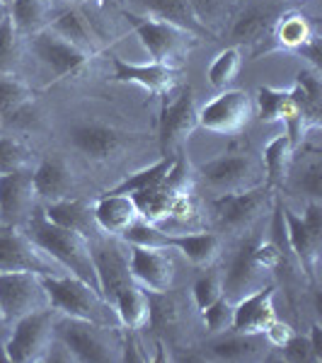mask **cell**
Masks as SVG:
<instances>
[{
	"label": "cell",
	"instance_id": "cell-10",
	"mask_svg": "<svg viewBox=\"0 0 322 363\" xmlns=\"http://www.w3.org/2000/svg\"><path fill=\"white\" fill-rule=\"evenodd\" d=\"M0 306L10 322H17L37 310L51 308L42 277L32 272H0Z\"/></svg>",
	"mask_w": 322,
	"mask_h": 363
},
{
	"label": "cell",
	"instance_id": "cell-26",
	"mask_svg": "<svg viewBox=\"0 0 322 363\" xmlns=\"http://www.w3.org/2000/svg\"><path fill=\"white\" fill-rule=\"evenodd\" d=\"M49 29H54L58 37H63L68 44H73L78 51H83L85 56H97L99 54V39L95 34V29L90 27L87 17L80 10L70 8L63 15H58L54 22L49 25Z\"/></svg>",
	"mask_w": 322,
	"mask_h": 363
},
{
	"label": "cell",
	"instance_id": "cell-23",
	"mask_svg": "<svg viewBox=\"0 0 322 363\" xmlns=\"http://www.w3.org/2000/svg\"><path fill=\"white\" fill-rule=\"evenodd\" d=\"M92 211H95V220H97L99 230L107 233V235H116V238H119L133 220L140 218L138 206L131 194H112V191H107V194L92 206Z\"/></svg>",
	"mask_w": 322,
	"mask_h": 363
},
{
	"label": "cell",
	"instance_id": "cell-42",
	"mask_svg": "<svg viewBox=\"0 0 322 363\" xmlns=\"http://www.w3.org/2000/svg\"><path fill=\"white\" fill-rule=\"evenodd\" d=\"M204 325L211 335H226L233 327V303L226 298H218L216 303H211L206 310H201Z\"/></svg>",
	"mask_w": 322,
	"mask_h": 363
},
{
	"label": "cell",
	"instance_id": "cell-40",
	"mask_svg": "<svg viewBox=\"0 0 322 363\" xmlns=\"http://www.w3.org/2000/svg\"><path fill=\"white\" fill-rule=\"evenodd\" d=\"M191 296H194V303L199 310H206L211 303L223 298V274L209 272V274H204V277H199L194 289H191Z\"/></svg>",
	"mask_w": 322,
	"mask_h": 363
},
{
	"label": "cell",
	"instance_id": "cell-29",
	"mask_svg": "<svg viewBox=\"0 0 322 363\" xmlns=\"http://www.w3.org/2000/svg\"><path fill=\"white\" fill-rule=\"evenodd\" d=\"M112 306L116 310L119 325L131 332L143 330L150 322V296H148V291H143L138 284H131V286H126V289H121L119 294H116Z\"/></svg>",
	"mask_w": 322,
	"mask_h": 363
},
{
	"label": "cell",
	"instance_id": "cell-41",
	"mask_svg": "<svg viewBox=\"0 0 322 363\" xmlns=\"http://www.w3.org/2000/svg\"><path fill=\"white\" fill-rule=\"evenodd\" d=\"M294 186L298 191H303L310 201H320L322 196V162L318 157L303 165V169H298L294 177Z\"/></svg>",
	"mask_w": 322,
	"mask_h": 363
},
{
	"label": "cell",
	"instance_id": "cell-8",
	"mask_svg": "<svg viewBox=\"0 0 322 363\" xmlns=\"http://www.w3.org/2000/svg\"><path fill=\"white\" fill-rule=\"evenodd\" d=\"M274 189L269 186H252V189L221 194L213 201V213L218 225L228 233H245L250 230L260 216L274 203Z\"/></svg>",
	"mask_w": 322,
	"mask_h": 363
},
{
	"label": "cell",
	"instance_id": "cell-53",
	"mask_svg": "<svg viewBox=\"0 0 322 363\" xmlns=\"http://www.w3.org/2000/svg\"><path fill=\"white\" fill-rule=\"evenodd\" d=\"M3 3H5V5H10V3H13V0H3Z\"/></svg>",
	"mask_w": 322,
	"mask_h": 363
},
{
	"label": "cell",
	"instance_id": "cell-20",
	"mask_svg": "<svg viewBox=\"0 0 322 363\" xmlns=\"http://www.w3.org/2000/svg\"><path fill=\"white\" fill-rule=\"evenodd\" d=\"M277 318L274 310V289L265 286V289L255 291V294L245 296L233 306V332H245V335H262L269 327V322Z\"/></svg>",
	"mask_w": 322,
	"mask_h": 363
},
{
	"label": "cell",
	"instance_id": "cell-33",
	"mask_svg": "<svg viewBox=\"0 0 322 363\" xmlns=\"http://www.w3.org/2000/svg\"><path fill=\"white\" fill-rule=\"evenodd\" d=\"M8 17L20 34H37L51 25V0H13Z\"/></svg>",
	"mask_w": 322,
	"mask_h": 363
},
{
	"label": "cell",
	"instance_id": "cell-19",
	"mask_svg": "<svg viewBox=\"0 0 322 363\" xmlns=\"http://www.w3.org/2000/svg\"><path fill=\"white\" fill-rule=\"evenodd\" d=\"M34 179L27 167L15 169V172L0 174V213L8 223L17 225L22 218H27L29 211L34 208Z\"/></svg>",
	"mask_w": 322,
	"mask_h": 363
},
{
	"label": "cell",
	"instance_id": "cell-1",
	"mask_svg": "<svg viewBox=\"0 0 322 363\" xmlns=\"http://www.w3.org/2000/svg\"><path fill=\"white\" fill-rule=\"evenodd\" d=\"M25 233L51 257V259L66 269L68 274L83 279L85 284H90L92 289L99 291L97 272H95V264H92L90 240L85 235L51 223L44 216V211H37V213L29 218Z\"/></svg>",
	"mask_w": 322,
	"mask_h": 363
},
{
	"label": "cell",
	"instance_id": "cell-15",
	"mask_svg": "<svg viewBox=\"0 0 322 363\" xmlns=\"http://www.w3.org/2000/svg\"><path fill=\"white\" fill-rule=\"evenodd\" d=\"M296 102V119L289 124V136L294 140L308 133L310 128L320 126V114H322V85H320V73L313 68H303L296 75V85L291 87Z\"/></svg>",
	"mask_w": 322,
	"mask_h": 363
},
{
	"label": "cell",
	"instance_id": "cell-49",
	"mask_svg": "<svg viewBox=\"0 0 322 363\" xmlns=\"http://www.w3.org/2000/svg\"><path fill=\"white\" fill-rule=\"evenodd\" d=\"M189 3V8L194 10L199 20L206 25V20L211 15H213V10H216V5H218V0H187Z\"/></svg>",
	"mask_w": 322,
	"mask_h": 363
},
{
	"label": "cell",
	"instance_id": "cell-18",
	"mask_svg": "<svg viewBox=\"0 0 322 363\" xmlns=\"http://www.w3.org/2000/svg\"><path fill=\"white\" fill-rule=\"evenodd\" d=\"M281 211H284L286 220V238H289V250L291 255L298 259V267L303 269L308 281H318L320 272V255H322V235L313 233L310 228L303 223L301 216H296L289 206H284L281 201Z\"/></svg>",
	"mask_w": 322,
	"mask_h": 363
},
{
	"label": "cell",
	"instance_id": "cell-21",
	"mask_svg": "<svg viewBox=\"0 0 322 363\" xmlns=\"http://www.w3.org/2000/svg\"><path fill=\"white\" fill-rule=\"evenodd\" d=\"M68 140L73 143V148L80 150L85 157H90V160H95V162H104L121 148L124 133H119L116 128H109V126H99V124H80V126L70 128Z\"/></svg>",
	"mask_w": 322,
	"mask_h": 363
},
{
	"label": "cell",
	"instance_id": "cell-45",
	"mask_svg": "<svg viewBox=\"0 0 322 363\" xmlns=\"http://www.w3.org/2000/svg\"><path fill=\"white\" fill-rule=\"evenodd\" d=\"M262 335H265V339H267L269 347H277V349H281L286 342H289L291 337L296 335V332H294V327H291L289 322H281V320L274 318L272 322H269L267 330L262 332Z\"/></svg>",
	"mask_w": 322,
	"mask_h": 363
},
{
	"label": "cell",
	"instance_id": "cell-14",
	"mask_svg": "<svg viewBox=\"0 0 322 363\" xmlns=\"http://www.w3.org/2000/svg\"><path fill=\"white\" fill-rule=\"evenodd\" d=\"M133 284H138L148 294H167L174 284V262L167 250H128Z\"/></svg>",
	"mask_w": 322,
	"mask_h": 363
},
{
	"label": "cell",
	"instance_id": "cell-51",
	"mask_svg": "<svg viewBox=\"0 0 322 363\" xmlns=\"http://www.w3.org/2000/svg\"><path fill=\"white\" fill-rule=\"evenodd\" d=\"M10 332H13V322L8 320V315H5L3 306H0V344H5V342H8Z\"/></svg>",
	"mask_w": 322,
	"mask_h": 363
},
{
	"label": "cell",
	"instance_id": "cell-44",
	"mask_svg": "<svg viewBox=\"0 0 322 363\" xmlns=\"http://www.w3.org/2000/svg\"><path fill=\"white\" fill-rule=\"evenodd\" d=\"M281 356L291 363H313L315 361V354H313V347H310V339L308 337H298L294 335L289 342L281 347Z\"/></svg>",
	"mask_w": 322,
	"mask_h": 363
},
{
	"label": "cell",
	"instance_id": "cell-4",
	"mask_svg": "<svg viewBox=\"0 0 322 363\" xmlns=\"http://www.w3.org/2000/svg\"><path fill=\"white\" fill-rule=\"evenodd\" d=\"M128 20V25L136 29L140 44L148 49L150 58L155 63H162V66H172L179 68V63L187 61L189 51L194 49L196 37L184 29L170 25V22H162L157 17L150 15H136V13H124Z\"/></svg>",
	"mask_w": 322,
	"mask_h": 363
},
{
	"label": "cell",
	"instance_id": "cell-50",
	"mask_svg": "<svg viewBox=\"0 0 322 363\" xmlns=\"http://www.w3.org/2000/svg\"><path fill=\"white\" fill-rule=\"evenodd\" d=\"M310 347H313V354H315V361H322V327L315 322L310 327Z\"/></svg>",
	"mask_w": 322,
	"mask_h": 363
},
{
	"label": "cell",
	"instance_id": "cell-3",
	"mask_svg": "<svg viewBox=\"0 0 322 363\" xmlns=\"http://www.w3.org/2000/svg\"><path fill=\"white\" fill-rule=\"evenodd\" d=\"M56 339L63 344L70 359L83 363H107L121 361V339L114 327L97 325L78 318H66L56 313L54 325Z\"/></svg>",
	"mask_w": 322,
	"mask_h": 363
},
{
	"label": "cell",
	"instance_id": "cell-39",
	"mask_svg": "<svg viewBox=\"0 0 322 363\" xmlns=\"http://www.w3.org/2000/svg\"><path fill=\"white\" fill-rule=\"evenodd\" d=\"M240 68H243V54H240L238 46H231V49L221 51V54L213 58V63L209 66L211 85L218 87V90H226V87L238 78Z\"/></svg>",
	"mask_w": 322,
	"mask_h": 363
},
{
	"label": "cell",
	"instance_id": "cell-11",
	"mask_svg": "<svg viewBox=\"0 0 322 363\" xmlns=\"http://www.w3.org/2000/svg\"><path fill=\"white\" fill-rule=\"evenodd\" d=\"M199 174L211 189H218L221 194H233V191L260 186V177L265 174V169L257 165L255 157L245 153H228L201 165Z\"/></svg>",
	"mask_w": 322,
	"mask_h": 363
},
{
	"label": "cell",
	"instance_id": "cell-31",
	"mask_svg": "<svg viewBox=\"0 0 322 363\" xmlns=\"http://www.w3.org/2000/svg\"><path fill=\"white\" fill-rule=\"evenodd\" d=\"M265 174H267V186L277 189L284 186L286 179L291 177V165H294V140L289 133H281L265 148Z\"/></svg>",
	"mask_w": 322,
	"mask_h": 363
},
{
	"label": "cell",
	"instance_id": "cell-5",
	"mask_svg": "<svg viewBox=\"0 0 322 363\" xmlns=\"http://www.w3.org/2000/svg\"><path fill=\"white\" fill-rule=\"evenodd\" d=\"M56 310L44 308L37 313H29L25 318L13 322L8 342L3 344L5 359L15 363H37L46 361L51 354V347L56 342Z\"/></svg>",
	"mask_w": 322,
	"mask_h": 363
},
{
	"label": "cell",
	"instance_id": "cell-48",
	"mask_svg": "<svg viewBox=\"0 0 322 363\" xmlns=\"http://www.w3.org/2000/svg\"><path fill=\"white\" fill-rule=\"evenodd\" d=\"M121 361H148V356L138 351V342L133 335H128L121 342Z\"/></svg>",
	"mask_w": 322,
	"mask_h": 363
},
{
	"label": "cell",
	"instance_id": "cell-16",
	"mask_svg": "<svg viewBox=\"0 0 322 363\" xmlns=\"http://www.w3.org/2000/svg\"><path fill=\"white\" fill-rule=\"evenodd\" d=\"M32 49L39 61H42L56 78H66L70 73H78V70L90 61V56L78 51L73 44H68L66 39L58 37L54 29H49V27L32 34Z\"/></svg>",
	"mask_w": 322,
	"mask_h": 363
},
{
	"label": "cell",
	"instance_id": "cell-2",
	"mask_svg": "<svg viewBox=\"0 0 322 363\" xmlns=\"http://www.w3.org/2000/svg\"><path fill=\"white\" fill-rule=\"evenodd\" d=\"M42 284L46 296H49V306L58 315L97 322V325L107 327L119 325V318H116V310L112 303L97 289L85 284L83 279L73 277V274H63V277H42Z\"/></svg>",
	"mask_w": 322,
	"mask_h": 363
},
{
	"label": "cell",
	"instance_id": "cell-32",
	"mask_svg": "<svg viewBox=\"0 0 322 363\" xmlns=\"http://www.w3.org/2000/svg\"><path fill=\"white\" fill-rule=\"evenodd\" d=\"M257 112L260 119L267 124H286L296 119V102L291 90H279V87H260L257 92Z\"/></svg>",
	"mask_w": 322,
	"mask_h": 363
},
{
	"label": "cell",
	"instance_id": "cell-24",
	"mask_svg": "<svg viewBox=\"0 0 322 363\" xmlns=\"http://www.w3.org/2000/svg\"><path fill=\"white\" fill-rule=\"evenodd\" d=\"M32 179L37 196L44 199L46 203L68 199L75 186L73 172L61 157H46V160L39 162V167L32 172Z\"/></svg>",
	"mask_w": 322,
	"mask_h": 363
},
{
	"label": "cell",
	"instance_id": "cell-17",
	"mask_svg": "<svg viewBox=\"0 0 322 363\" xmlns=\"http://www.w3.org/2000/svg\"><path fill=\"white\" fill-rule=\"evenodd\" d=\"M182 78V70L162 63H128L124 58H114V80L116 83H133L150 95H167Z\"/></svg>",
	"mask_w": 322,
	"mask_h": 363
},
{
	"label": "cell",
	"instance_id": "cell-46",
	"mask_svg": "<svg viewBox=\"0 0 322 363\" xmlns=\"http://www.w3.org/2000/svg\"><path fill=\"white\" fill-rule=\"evenodd\" d=\"M296 54H301L303 58H308V63H310L308 68L318 70V73L322 70V54H320V37H318V34H313V39H310V42H306L303 46H298Z\"/></svg>",
	"mask_w": 322,
	"mask_h": 363
},
{
	"label": "cell",
	"instance_id": "cell-37",
	"mask_svg": "<svg viewBox=\"0 0 322 363\" xmlns=\"http://www.w3.org/2000/svg\"><path fill=\"white\" fill-rule=\"evenodd\" d=\"M128 247H143V250H172L170 247V233L160 230L155 223L145 218H136L131 225L119 235Z\"/></svg>",
	"mask_w": 322,
	"mask_h": 363
},
{
	"label": "cell",
	"instance_id": "cell-38",
	"mask_svg": "<svg viewBox=\"0 0 322 363\" xmlns=\"http://www.w3.org/2000/svg\"><path fill=\"white\" fill-rule=\"evenodd\" d=\"M22 63V42L20 32L10 17L0 22V75H15Z\"/></svg>",
	"mask_w": 322,
	"mask_h": 363
},
{
	"label": "cell",
	"instance_id": "cell-9",
	"mask_svg": "<svg viewBox=\"0 0 322 363\" xmlns=\"http://www.w3.org/2000/svg\"><path fill=\"white\" fill-rule=\"evenodd\" d=\"M196 99L191 87L179 92L174 99H165L160 109V121H157V140H160V153L174 155V150L182 148V143L196 131Z\"/></svg>",
	"mask_w": 322,
	"mask_h": 363
},
{
	"label": "cell",
	"instance_id": "cell-35",
	"mask_svg": "<svg viewBox=\"0 0 322 363\" xmlns=\"http://www.w3.org/2000/svg\"><path fill=\"white\" fill-rule=\"evenodd\" d=\"M174 162H177V157L174 155H165L162 160H157L155 165L140 169V172L131 174V177H126L121 184H116L114 189H109L112 194H138V191H145V189H153V186L160 184L162 179L170 174V169L174 167Z\"/></svg>",
	"mask_w": 322,
	"mask_h": 363
},
{
	"label": "cell",
	"instance_id": "cell-22",
	"mask_svg": "<svg viewBox=\"0 0 322 363\" xmlns=\"http://www.w3.org/2000/svg\"><path fill=\"white\" fill-rule=\"evenodd\" d=\"M44 216L51 220V223L68 228V230H75L80 235H85L87 240L99 238L97 230V220H95V211H92L90 203H85L83 199H61V201H51L44 206Z\"/></svg>",
	"mask_w": 322,
	"mask_h": 363
},
{
	"label": "cell",
	"instance_id": "cell-36",
	"mask_svg": "<svg viewBox=\"0 0 322 363\" xmlns=\"http://www.w3.org/2000/svg\"><path fill=\"white\" fill-rule=\"evenodd\" d=\"M32 102V90L17 75H0V116L13 121Z\"/></svg>",
	"mask_w": 322,
	"mask_h": 363
},
{
	"label": "cell",
	"instance_id": "cell-52",
	"mask_svg": "<svg viewBox=\"0 0 322 363\" xmlns=\"http://www.w3.org/2000/svg\"><path fill=\"white\" fill-rule=\"evenodd\" d=\"M5 17H8V5H5L3 0H0V22H3Z\"/></svg>",
	"mask_w": 322,
	"mask_h": 363
},
{
	"label": "cell",
	"instance_id": "cell-13",
	"mask_svg": "<svg viewBox=\"0 0 322 363\" xmlns=\"http://www.w3.org/2000/svg\"><path fill=\"white\" fill-rule=\"evenodd\" d=\"M90 252H92V264H95L97 281H99V294L107 298L109 303H114L116 294L133 284L131 267H128V255L119 245L107 242V240H102V238L90 240Z\"/></svg>",
	"mask_w": 322,
	"mask_h": 363
},
{
	"label": "cell",
	"instance_id": "cell-28",
	"mask_svg": "<svg viewBox=\"0 0 322 363\" xmlns=\"http://www.w3.org/2000/svg\"><path fill=\"white\" fill-rule=\"evenodd\" d=\"M170 247L182 252L184 259L194 267H211L221 255L223 240L218 233H182V235H170Z\"/></svg>",
	"mask_w": 322,
	"mask_h": 363
},
{
	"label": "cell",
	"instance_id": "cell-12",
	"mask_svg": "<svg viewBox=\"0 0 322 363\" xmlns=\"http://www.w3.org/2000/svg\"><path fill=\"white\" fill-rule=\"evenodd\" d=\"M255 238H248L243 242V247L235 252L231 267L223 274V298L231 301L235 306L238 301H243L245 296L255 294V291L269 286V279H272V272L265 269L260 262L255 259L252 247H255Z\"/></svg>",
	"mask_w": 322,
	"mask_h": 363
},
{
	"label": "cell",
	"instance_id": "cell-47",
	"mask_svg": "<svg viewBox=\"0 0 322 363\" xmlns=\"http://www.w3.org/2000/svg\"><path fill=\"white\" fill-rule=\"evenodd\" d=\"M303 223H306L313 233H320V235H322V203L320 201H308L306 203Z\"/></svg>",
	"mask_w": 322,
	"mask_h": 363
},
{
	"label": "cell",
	"instance_id": "cell-25",
	"mask_svg": "<svg viewBox=\"0 0 322 363\" xmlns=\"http://www.w3.org/2000/svg\"><path fill=\"white\" fill-rule=\"evenodd\" d=\"M138 3L148 10L150 17H157V20L184 29V32L194 34L196 39H201V37L213 39V32L199 20L187 0H138Z\"/></svg>",
	"mask_w": 322,
	"mask_h": 363
},
{
	"label": "cell",
	"instance_id": "cell-6",
	"mask_svg": "<svg viewBox=\"0 0 322 363\" xmlns=\"http://www.w3.org/2000/svg\"><path fill=\"white\" fill-rule=\"evenodd\" d=\"M0 272H32L37 277L68 274L25 230L13 223L0 225Z\"/></svg>",
	"mask_w": 322,
	"mask_h": 363
},
{
	"label": "cell",
	"instance_id": "cell-27",
	"mask_svg": "<svg viewBox=\"0 0 322 363\" xmlns=\"http://www.w3.org/2000/svg\"><path fill=\"white\" fill-rule=\"evenodd\" d=\"M279 15L274 8H262V5H252V8L243 10L240 17L233 25V42L235 44H260L272 37V29L277 25Z\"/></svg>",
	"mask_w": 322,
	"mask_h": 363
},
{
	"label": "cell",
	"instance_id": "cell-43",
	"mask_svg": "<svg viewBox=\"0 0 322 363\" xmlns=\"http://www.w3.org/2000/svg\"><path fill=\"white\" fill-rule=\"evenodd\" d=\"M27 167V150L20 140L0 136V174Z\"/></svg>",
	"mask_w": 322,
	"mask_h": 363
},
{
	"label": "cell",
	"instance_id": "cell-34",
	"mask_svg": "<svg viewBox=\"0 0 322 363\" xmlns=\"http://www.w3.org/2000/svg\"><path fill=\"white\" fill-rule=\"evenodd\" d=\"M313 34L315 32H313V27H310L308 17H303L301 13H286L277 20L269 39L274 42V46H284V49L296 51L298 46L310 42Z\"/></svg>",
	"mask_w": 322,
	"mask_h": 363
},
{
	"label": "cell",
	"instance_id": "cell-30",
	"mask_svg": "<svg viewBox=\"0 0 322 363\" xmlns=\"http://www.w3.org/2000/svg\"><path fill=\"white\" fill-rule=\"evenodd\" d=\"M267 339L262 342V335H245V332H233V335H221L209 347L211 356L221 361H252L265 354Z\"/></svg>",
	"mask_w": 322,
	"mask_h": 363
},
{
	"label": "cell",
	"instance_id": "cell-7",
	"mask_svg": "<svg viewBox=\"0 0 322 363\" xmlns=\"http://www.w3.org/2000/svg\"><path fill=\"white\" fill-rule=\"evenodd\" d=\"M255 102L245 90H223L196 112L199 126L218 136H235L250 124Z\"/></svg>",
	"mask_w": 322,
	"mask_h": 363
}]
</instances>
